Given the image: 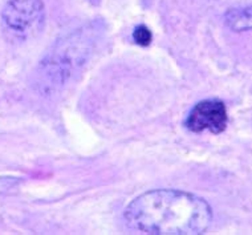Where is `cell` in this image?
<instances>
[{
    "label": "cell",
    "mask_w": 252,
    "mask_h": 235,
    "mask_svg": "<svg viewBox=\"0 0 252 235\" xmlns=\"http://www.w3.org/2000/svg\"><path fill=\"white\" fill-rule=\"evenodd\" d=\"M131 230L157 235L203 234L213 222V210L198 196L158 189L131 201L124 213Z\"/></svg>",
    "instance_id": "6da1fadb"
},
{
    "label": "cell",
    "mask_w": 252,
    "mask_h": 235,
    "mask_svg": "<svg viewBox=\"0 0 252 235\" xmlns=\"http://www.w3.org/2000/svg\"><path fill=\"white\" fill-rule=\"evenodd\" d=\"M96 45L93 28H80L53 44L37 67L35 85L43 95H52L64 87L72 74L85 64Z\"/></svg>",
    "instance_id": "7a4b0ae2"
},
{
    "label": "cell",
    "mask_w": 252,
    "mask_h": 235,
    "mask_svg": "<svg viewBox=\"0 0 252 235\" xmlns=\"http://www.w3.org/2000/svg\"><path fill=\"white\" fill-rule=\"evenodd\" d=\"M5 28L20 39H30L43 30L45 8L43 0H8L1 12Z\"/></svg>",
    "instance_id": "3957f363"
},
{
    "label": "cell",
    "mask_w": 252,
    "mask_h": 235,
    "mask_svg": "<svg viewBox=\"0 0 252 235\" xmlns=\"http://www.w3.org/2000/svg\"><path fill=\"white\" fill-rule=\"evenodd\" d=\"M228 114L224 102L220 100H203L194 105L186 118V128L194 133L209 131L219 134L226 131Z\"/></svg>",
    "instance_id": "277c9868"
},
{
    "label": "cell",
    "mask_w": 252,
    "mask_h": 235,
    "mask_svg": "<svg viewBox=\"0 0 252 235\" xmlns=\"http://www.w3.org/2000/svg\"><path fill=\"white\" fill-rule=\"evenodd\" d=\"M224 23L234 32L252 31V5L228 9L224 15Z\"/></svg>",
    "instance_id": "5b68a950"
},
{
    "label": "cell",
    "mask_w": 252,
    "mask_h": 235,
    "mask_svg": "<svg viewBox=\"0 0 252 235\" xmlns=\"http://www.w3.org/2000/svg\"><path fill=\"white\" fill-rule=\"evenodd\" d=\"M133 39L138 45H142V47H146L150 44L153 39V35L150 30L148 27L145 26H138L133 32Z\"/></svg>",
    "instance_id": "8992f818"
}]
</instances>
